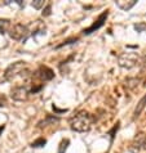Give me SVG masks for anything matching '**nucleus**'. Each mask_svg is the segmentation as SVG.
<instances>
[{
  "label": "nucleus",
  "mask_w": 146,
  "mask_h": 153,
  "mask_svg": "<svg viewBox=\"0 0 146 153\" xmlns=\"http://www.w3.org/2000/svg\"><path fill=\"white\" fill-rule=\"evenodd\" d=\"M92 125V117L87 112H79L72 118H70V126L74 131L78 133H85L91 129Z\"/></svg>",
  "instance_id": "obj_1"
},
{
  "label": "nucleus",
  "mask_w": 146,
  "mask_h": 153,
  "mask_svg": "<svg viewBox=\"0 0 146 153\" xmlns=\"http://www.w3.org/2000/svg\"><path fill=\"white\" fill-rule=\"evenodd\" d=\"M27 66L25 62H16L12 66L8 67V70L5 71V75H4V79L5 80H12L16 76H23V74H27Z\"/></svg>",
  "instance_id": "obj_2"
},
{
  "label": "nucleus",
  "mask_w": 146,
  "mask_h": 153,
  "mask_svg": "<svg viewBox=\"0 0 146 153\" xmlns=\"http://www.w3.org/2000/svg\"><path fill=\"white\" fill-rule=\"evenodd\" d=\"M9 36L13 40H26L29 36V28L22 23H16L9 30Z\"/></svg>",
  "instance_id": "obj_3"
},
{
  "label": "nucleus",
  "mask_w": 146,
  "mask_h": 153,
  "mask_svg": "<svg viewBox=\"0 0 146 153\" xmlns=\"http://www.w3.org/2000/svg\"><path fill=\"white\" fill-rule=\"evenodd\" d=\"M137 61H138V56L136 53H124L119 57V66L122 68L129 70L136 66Z\"/></svg>",
  "instance_id": "obj_4"
},
{
  "label": "nucleus",
  "mask_w": 146,
  "mask_h": 153,
  "mask_svg": "<svg viewBox=\"0 0 146 153\" xmlns=\"http://www.w3.org/2000/svg\"><path fill=\"white\" fill-rule=\"evenodd\" d=\"M30 94L29 89L25 88V86H16L12 89L11 91V97L13 100H17V102H23L27 99V97Z\"/></svg>",
  "instance_id": "obj_5"
},
{
  "label": "nucleus",
  "mask_w": 146,
  "mask_h": 153,
  "mask_svg": "<svg viewBox=\"0 0 146 153\" xmlns=\"http://www.w3.org/2000/svg\"><path fill=\"white\" fill-rule=\"evenodd\" d=\"M36 75H38V77L43 80V81H48V80H52L54 77V72L50 70L49 67H45V66L40 67L39 71L36 72Z\"/></svg>",
  "instance_id": "obj_6"
},
{
  "label": "nucleus",
  "mask_w": 146,
  "mask_h": 153,
  "mask_svg": "<svg viewBox=\"0 0 146 153\" xmlns=\"http://www.w3.org/2000/svg\"><path fill=\"white\" fill-rule=\"evenodd\" d=\"M106 17H107V12H106V13H104V14H101V16H100V18H98V19H97L96 22H94L89 28L84 30V33H85V35H89V33H92L94 30H98V28H100L102 25H104V21L106 19Z\"/></svg>",
  "instance_id": "obj_7"
},
{
  "label": "nucleus",
  "mask_w": 146,
  "mask_h": 153,
  "mask_svg": "<svg viewBox=\"0 0 146 153\" xmlns=\"http://www.w3.org/2000/svg\"><path fill=\"white\" fill-rule=\"evenodd\" d=\"M137 4V0H129V1H124V0H118L117 5L123 10H129L131 8H133Z\"/></svg>",
  "instance_id": "obj_8"
},
{
  "label": "nucleus",
  "mask_w": 146,
  "mask_h": 153,
  "mask_svg": "<svg viewBox=\"0 0 146 153\" xmlns=\"http://www.w3.org/2000/svg\"><path fill=\"white\" fill-rule=\"evenodd\" d=\"M146 107V95H144L142 98L140 99V102H138V104H137V107H136V109H135V118L136 117H138L140 114H141V112L144 111V108Z\"/></svg>",
  "instance_id": "obj_9"
},
{
  "label": "nucleus",
  "mask_w": 146,
  "mask_h": 153,
  "mask_svg": "<svg viewBox=\"0 0 146 153\" xmlns=\"http://www.w3.org/2000/svg\"><path fill=\"white\" fill-rule=\"evenodd\" d=\"M9 26H11L9 21L0 18V33H5V32H7V30L9 28ZM9 30H11V28H9Z\"/></svg>",
  "instance_id": "obj_10"
},
{
  "label": "nucleus",
  "mask_w": 146,
  "mask_h": 153,
  "mask_svg": "<svg viewBox=\"0 0 146 153\" xmlns=\"http://www.w3.org/2000/svg\"><path fill=\"white\" fill-rule=\"evenodd\" d=\"M68 139H63L61 143H59V148H58V153H65L67 147H68Z\"/></svg>",
  "instance_id": "obj_11"
},
{
  "label": "nucleus",
  "mask_w": 146,
  "mask_h": 153,
  "mask_svg": "<svg viewBox=\"0 0 146 153\" xmlns=\"http://www.w3.org/2000/svg\"><path fill=\"white\" fill-rule=\"evenodd\" d=\"M31 5L35 8V9H40V8L44 5V0H34L31 3Z\"/></svg>",
  "instance_id": "obj_12"
},
{
  "label": "nucleus",
  "mask_w": 146,
  "mask_h": 153,
  "mask_svg": "<svg viewBox=\"0 0 146 153\" xmlns=\"http://www.w3.org/2000/svg\"><path fill=\"white\" fill-rule=\"evenodd\" d=\"M45 143H47V140L41 138V139H38V140H35V142L32 143V147H35V148H38V147H43Z\"/></svg>",
  "instance_id": "obj_13"
},
{
  "label": "nucleus",
  "mask_w": 146,
  "mask_h": 153,
  "mask_svg": "<svg viewBox=\"0 0 146 153\" xmlns=\"http://www.w3.org/2000/svg\"><path fill=\"white\" fill-rule=\"evenodd\" d=\"M135 30H136L137 32L144 31V30H146V25H145V23H138V25H135Z\"/></svg>",
  "instance_id": "obj_14"
},
{
  "label": "nucleus",
  "mask_w": 146,
  "mask_h": 153,
  "mask_svg": "<svg viewBox=\"0 0 146 153\" xmlns=\"http://www.w3.org/2000/svg\"><path fill=\"white\" fill-rule=\"evenodd\" d=\"M7 100H5V97H4L3 94H0V108L3 107V105H5Z\"/></svg>",
  "instance_id": "obj_15"
},
{
  "label": "nucleus",
  "mask_w": 146,
  "mask_h": 153,
  "mask_svg": "<svg viewBox=\"0 0 146 153\" xmlns=\"http://www.w3.org/2000/svg\"><path fill=\"white\" fill-rule=\"evenodd\" d=\"M49 14H50V5L47 7L45 12H43V16H49Z\"/></svg>",
  "instance_id": "obj_16"
},
{
  "label": "nucleus",
  "mask_w": 146,
  "mask_h": 153,
  "mask_svg": "<svg viewBox=\"0 0 146 153\" xmlns=\"http://www.w3.org/2000/svg\"><path fill=\"white\" fill-rule=\"evenodd\" d=\"M16 3H17V4H18V5H20V7H23V5H25V4L22 3V0H16Z\"/></svg>",
  "instance_id": "obj_17"
}]
</instances>
